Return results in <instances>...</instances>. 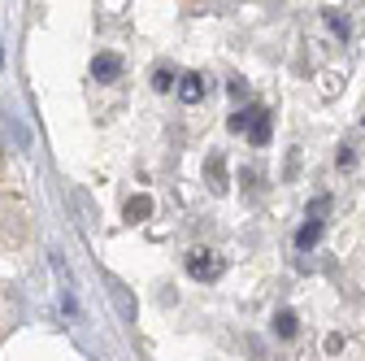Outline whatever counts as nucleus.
I'll return each mask as SVG.
<instances>
[{
    "label": "nucleus",
    "instance_id": "7ed1b4c3",
    "mask_svg": "<svg viewBox=\"0 0 365 361\" xmlns=\"http://www.w3.org/2000/svg\"><path fill=\"white\" fill-rule=\"evenodd\" d=\"M91 74L105 78V83H113V78L122 74V57H118V53H96V61H91Z\"/></svg>",
    "mask_w": 365,
    "mask_h": 361
},
{
    "label": "nucleus",
    "instance_id": "f03ea898",
    "mask_svg": "<svg viewBox=\"0 0 365 361\" xmlns=\"http://www.w3.org/2000/svg\"><path fill=\"white\" fill-rule=\"evenodd\" d=\"M187 275H192V279H217V275H222V257L209 253V248H196V253L187 257Z\"/></svg>",
    "mask_w": 365,
    "mask_h": 361
},
{
    "label": "nucleus",
    "instance_id": "ddd939ff",
    "mask_svg": "<svg viewBox=\"0 0 365 361\" xmlns=\"http://www.w3.org/2000/svg\"><path fill=\"white\" fill-rule=\"evenodd\" d=\"M0 61H5V49H0Z\"/></svg>",
    "mask_w": 365,
    "mask_h": 361
},
{
    "label": "nucleus",
    "instance_id": "9d476101",
    "mask_svg": "<svg viewBox=\"0 0 365 361\" xmlns=\"http://www.w3.org/2000/svg\"><path fill=\"white\" fill-rule=\"evenodd\" d=\"M170 83H174V74H170L165 66H157V70H153V87H157V92H170Z\"/></svg>",
    "mask_w": 365,
    "mask_h": 361
},
{
    "label": "nucleus",
    "instance_id": "f8f14e48",
    "mask_svg": "<svg viewBox=\"0 0 365 361\" xmlns=\"http://www.w3.org/2000/svg\"><path fill=\"white\" fill-rule=\"evenodd\" d=\"M327 22H331L339 35H348V18H339V14H327Z\"/></svg>",
    "mask_w": 365,
    "mask_h": 361
},
{
    "label": "nucleus",
    "instance_id": "9b49d317",
    "mask_svg": "<svg viewBox=\"0 0 365 361\" xmlns=\"http://www.w3.org/2000/svg\"><path fill=\"white\" fill-rule=\"evenodd\" d=\"M327 209H331V200H327V196H317V200L309 205V222H322V213H327Z\"/></svg>",
    "mask_w": 365,
    "mask_h": 361
},
{
    "label": "nucleus",
    "instance_id": "0eeeda50",
    "mask_svg": "<svg viewBox=\"0 0 365 361\" xmlns=\"http://www.w3.org/2000/svg\"><path fill=\"white\" fill-rule=\"evenodd\" d=\"M109 292H113V300H118V309H122V318H126V322H135V305H130L126 288H122V283L113 279V283H109Z\"/></svg>",
    "mask_w": 365,
    "mask_h": 361
},
{
    "label": "nucleus",
    "instance_id": "f257e3e1",
    "mask_svg": "<svg viewBox=\"0 0 365 361\" xmlns=\"http://www.w3.org/2000/svg\"><path fill=\"white\" fill-rule=\"evenodd\" d=\"M231 131H248L252 144H269V109H244V113H231Z\"/></svg>",
    "mask_w": 365,
    "mask_h": 361
},
{
    "label": "nucleus",
    "instance_id": "423d86ee",
    "mask_svg": "<svg viewBox=\"0 0 365 361\" xmlns=\"http://www.w3.org/2000/svg\"><path fill=\"white\" fill-rule=\"evenodd\" d=\"M209 188H213V192H226V161H222L217 153L209 157Z\"/></svg>",
    "mask_w": 365,
    "mask_h": 361
},
{
    "label": "nucleus",
    "instance_id": "1a4fd4ad",
    "mask_svg": "<svg viewBox=\"0 0 365 361\" xmlns=\"http://www.w3.org/2000/svg\"><path fill=\"white\" fill-rule=\"evenodd\" d=\"M274 331H279L283 340H292V335H296V313H292V309H283L279 318H274Z\"/></svg>",
    "mask_w": 365,
    "mask_h": 361
},
{
    "label": "nucleus",
    "instance_id": "20e7f679",
    "mask_svg": "<svg viewBox=\"0 0 365 361\" xmlns=\"http://www.w3.org/2000/svg\"><path fill=\"white\" fill-rule=\"evenodd\" d=\"M205 92H209V83H205V74H182V78H178V96L187 101V105H196V101H200Z\"/></svg>",
    "mask_w": 365,
    "mask_h": 361
},
{
    "label": "nucleus",
    "instance_id": "6e6552de",
    "mask_svg": "<svg viewBox=\"0 0 365 361\" xmlns=\"http://www.w3.org/2000/svg\"><path fill=\"white\" fill-rule=\"evenodd\" d=\"M317 235H322V222H304V227L296 231V244H300V248H313Z\"/></svg>",
    "mask_w": 365,
    "mask_h": 361
},
{
    "label": "nucleus",
    "instance_id": "39448f33",
    "mask_svg": "<svg viewBox=\"0 0 365 361\" xmlns=\"http://www.w3.org/2000/svg\"><path fill=\"white\" fill-rule=\"evenodd\" d=\"M148 213H153V196L140 192V196H130V200H126V222H144Z\"/></svg>",
    "mask_w": 365,
    "mask_h": 361
}]
</instances>
